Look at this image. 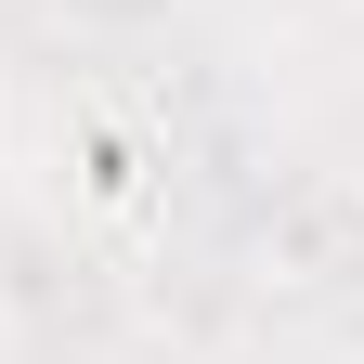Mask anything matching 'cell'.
<instances>
[{"label":"cell","instance_id":"obj_1","mask_svg":"<svg viewBox=\"0 0 364 364\" xmlns=\"http://www.w3.org/2000/svg\"><path fill=\"white\" fill-rule=\"evenodd\" d=\"M260 273L287 299H338L364 287V169H299L260 221Z\"/></svg>","mask_w":364,"mask_h":364},{"label":"cell","instance_id":"obj_2","mask_svg":"<svg viewBox=\"0 0 364 364\" xmlns=\"http://www.w3.org/2000/svg\"><path fill=\"white\" fill-rule=\"evenodd\" d=\"M53 14H65L78 39H156V26L182 14V0H53Z\"/></svg>","mask_w":364,"mask_h":364},{"label":"cell","instance_id":"obj_3","mask_svg":"<svg viewBox=\"0 0 364 364\" xmlns=\"http://www.w3.org/2000/svg\"><path fill=\"white\" fill-rule=\"evenodd\" d=\"M0 351H14V299H0Z\"/></svg>","mask_w":364,"mask_h":364}]
</instances>
